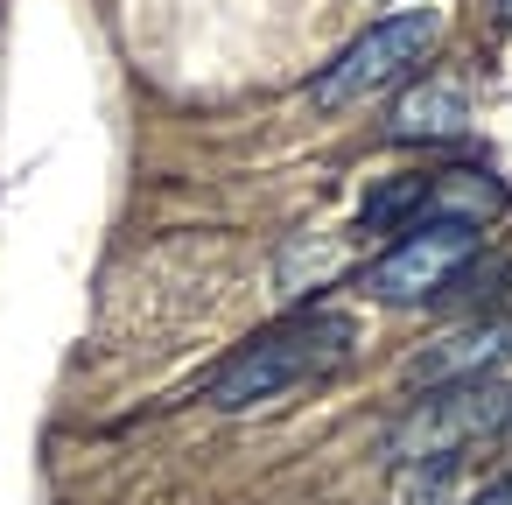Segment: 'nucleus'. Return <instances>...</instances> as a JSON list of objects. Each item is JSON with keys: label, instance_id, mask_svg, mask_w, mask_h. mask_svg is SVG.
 I'll return each mask as SVG.
<instances>
[{"label": "nucleus", "instance_id": "7ed1b4c3", "mask_svg": "<svg viewBox=\"0 0 512 505\" xmlns=\"http://www.w3.org/2000/svg\"><path fill=\"white\" fill-rule=\"evenodd\" d=\"M435 36H442V15H435V8H407V15L372 22L358 43H344V50L323 64V78L309 85V99H316L323 113H330V106H351V99H365V92L407 78V71L435 50Z\"/></svg>", "mask_w": 512, "mask_h": 505}, {"label": "nucleus", "instance_id": "423d86ee", "mask_svg": "<svg viewBox=\"0 0 512 505\" xmlns=\"http://www.w3.org/2000/svg\"><path fill=\"white\" fill-rule=\"evenodd\" d=\"M463 127H470V92L449 85V78L414 85V92L393 106V120H386L393 141H449V134H463Z\"/></svg>", "mask_w": 512, "mask_h": 505}, {"label": "nucleus", "instance_id": "6e6552de", "mask_svg": "<svg viewBox=\"0 0 512 505\" xmlns=\"http://www.w3.org/2000/svg\"><path fill=\"white\" fill-rule=\"evenodd\" d=\"M400 505H456V456L449 463H407L400 470Z\"/></svg>", "mask_w": 512, "mask_h": 505}, {"label": "nucleus", "instance_id": "9b49d317", "mask_svg": "<svg viewBox=\"0 0 512 505\" xmlns=\"http://www.w3.org/2000/svg\"><path fill=\"white\" fill-rule=\"evenodd\" d=\"M505 428H512V421H505Z\"/></svg>", "mask_w": 512, "mask_h": 505}, {"label": "nucleus", "instance_id": "f03ea898", "mask_svg": "<svg viewBox=\"0 0 512 505\" xmlns=\"http://www.w3.org/2000/svg\"><path fill=\"white\" fill-rule=\"evenodd\" d=\"M512 421V386L505 379H463V386H435L421 393L393 435H386V456L407 470V463H449L456 449H470L477 435H498Z\"/></svg>", "mask_w": 512, "mask_h": 505}, {"label": "nucleus", "instance_id": "39448f33", "mask_svg": "<svg viewBox=\"0 0 512 505\" xmlns=\"http://www.w3.org/2000/svg\"><path fill=\"white\" fill-rule=\"evenodd\" d=\"M512 358V316H491V323H463L449 337H435L428 351L407 358V386H463V379H491V365Z\"/></svg>", "mask_w": 512, "mask_h": 505}, {"label": "nucleus", "instance_id": "1a4fd4ad", "mask_svg": "<svg viewBox=\"0 0 512 505\" xmlns=\"http://www.w3.org/2000/svg\"><path fill=\"white\" fill-rule=\"evenodd\" d=\"M463 505H512V484H491V491H477V498H463Z\"/></svg>", "mask_w": 512, "mask_h": 505}, {"label": "nucleus", "instance_id": "9d476101", "mask_svg": "<svg viewBox=\"0 0 512 505\" xmlns=\"http://www.w3.org/2000/svg\"><path fill=\"white\" fill-rule=\"evenodd\" d=\"M498 8H505V15H512V0H498Z\"/></svg>", "mask_w": 512, "mask_h": 505}, {"label": "nucleus", "instance_id": "f257e3e1", "mask_svg": "<svg viewBox=\"0 0 512 505\" xmlns=\"http://www.w3.org/2000/svg\"><path fill=\"white\" fill-rule=\"evenodd\" d=\"M351 344H358V323H351L344 309H309V316H288V323L260 330L246 351H232V358L211 372L204 400H211V407H225V414L260 407V400H274V393H288V386L323 379L330 365H344V358H351Z\"/></svg>", "mask_w": 512, "mask_h": 505}, {"label": "nucleus", "instance_id": "f8f14e48", "mask_svg": "<svg viewBox=\"0 0 512 505\" xmlns=\"http://www.w3.org/2000/svg\"><path fill=\"white\" fill-rule=\"evenodd\" d=\"M505 484H512V477H505Z\"/></svg>", "mask_w": 512, "mask_h": 505}, {"label": "nucleus", "instance_id": "0eeeda50", "mask_svg": "<svg viewBox=\"0 0 512 505\" xmlns=\"http://www.w3.org/2000/svg\"><path fill=\"white\" fill-rule=\"evenodd\" d=\"M421 204H428V176H400V183H386V190L365 197L358 225H365V232H393L400 218H421Z\"/></svg>", "mask_w": 512, "mask_h": 505}, {"label": "nucleus", "instance_id": "20e7f679", "mask_svg": "<svg viewBox=\"0 0 512 505\" xmlns=\"http://www.w3.org/2000/svg\"><path fill=\"white\" fill-rule=\"evenodd\" d=\"M477 225H449V218H428L414 225L386 260L365 267V295L372 302H435L470 260H477Z\"/></svg>", "mask_w": 512, "mask_h": 505}]
</instances>
